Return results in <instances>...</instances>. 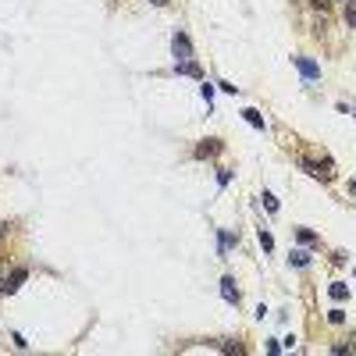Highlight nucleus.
Listing matches in <instances>:
<instances>
[{
	"label": "nucleus",
	"mask_w": 356,
	"mask_h": 356,
	"mask_svg": "<svg viewBox=\"0 0 356 356\" xmlns=\"http://www.w3.org/2000/svg\"><path fill=\"white\" fill-rule=\"evenodd\" d=\"M328 292H331V299H346V296H349V288H346L342 282H335L331 288H328Z\"/></svg>",
	"instance_id": "nucleus-12"
},
{
	"label": "nucleus",
	"mask_w": 356,
	"mask_h": 356,
	"mask_svg": "<svg viewBox=\"0 0 356 356\" xmlns=\"http://www.w3.org/2000/svg\"><path fill=\"white\" fill-rule=\"evenodd\" d=\"M150 4H157V7H164V4H167V0H150Z\"/></svg>",
	"instance_id": "nucleus-20"
},
{
	"label": "nucleus",
	"mask_w": 356,
	"mask_h": 356,
	"mask_svg": "<svg viewBox=\"0 0 356 356\" xmlns=\"http://www.w3.org/2000/svg\"><path fill=\"white\" fill-rule=\"evenodd\" d=\"M221 296H224L228 303H239V288H235V278H224V282H221Z\"/></svg>",
	"instance_id": "nucleus-7"
},
{
	"label": "nucleus",
	"mask_w": 356,
	"mask_h": 356,
	"mask_svg": "<svg viewBox=\"0 0 356 356\" xmlns=\"http://www.w3.org/2000/svg\"><path fill=\"white\" fill-rule=\"evenodd\" d=\"M288 264H292V267H306V264H310V253H306V249H292Z\"/></svg>",
	"instance_id": "nucleus-9"
},
{
	"label": "nucleus",
	"mask_w": 356,
	"mask_h": 356,
	"mask_svg": "<svg viewBox=\"0 0 356 356\" xmlns=\"http://www.w3.org/2000/svg\"><path fill=\"white\" fill-rule=\"evenodd\" d=\"M299 164H303L313 178H321V182H331V178H335V167H331V160H328V157H324V160H310V157H303Z\"/></svg>",
	"instance_id": "nucleus-1"
},
{
	"label": "nucleus",
	"mask_w": 356,
	"mask_h": 356,
	"mask_svg": "<svg viewBox=\"0 0 356 356\" xmlns=\"http://www.w3.org/2000/svg\"><path fill=\"white\" fill-rule=\"evenodd\" d=\"M175 71H178V75H189V78H203V71H200V65H196V61H178V65H175Z\"/></svg>",
	"instance_id": "nucleus-6"
},
{
	"label": "nucleus",
	"mask_w": 356,
	"mask_h": 356,
	"mask_svg": "<svg viewBox=\"0 0 356 356\" xmlns=\"http://www.w3.org/2000/svg\"><path fill=\"white\" fill-rule=\"evenodd\" d=\"M242 118H246V121H249L253 129H264V114H260V111H253V107H246V111H242Z\"/></svg>",
	"instance_id": "nucleus-8"
},
{
	"label": "nucleus",
	"mask_w": 356,
	"mask_h": 356,
	"mask_svg": "<svg viewBox=\"0 0 356 356\" xmlns=\"http://www.w3.org/2000/svg\"><path fill=\"white\" fill-rule=\"evenodd\" d=\"M296 235H299V242H306V246H313V242H317V235H313L310 228H296Z\"/></svg>",
	"instance_id": "nucleus-11"
},
{
	"label": "nucleus",
	"mask_w": 356,
	"mask_h": 356,
	"mask_svg": "<svg viewBox=\"0 0 356 356\" xmlns=\"http://www.w3.org/2000/svg\"><path fill=\"white\" fill-rule=\"evenodd\" d=\"M171 50H175V57H178V61H193V43H189V36H185V32H175Z\"/></svg>",
	"instance_id": "nucleus-2"
},
{
	"label": "nucleus",
	"mask_w": 356,
	"mask_h": 356,
	"mask_svg": "<svg viewBox=\"0 0 356 356\" xmlns=\"http://www.w3.org/2000/svg\"><path fill=\"white\" fill-rule=\"evenodd\" d=\"M260 200H264V207H267V211H271V214L278 211V200H275V196H271V193H264V196H260Z\"/></svg>",
	"instance_id": "nucleus-15"
},
{
	"label": "nucleus",
	"mask_w": 356,
	"mask_h": 356,
	"mask_svg": "<svg viewBox=\"0 0 356 356\" xmlns=\"http://www.w3.org/2000/svg\"><path fill=\"white\" fill-rule=\"evenodd\" d=\"M232 242H235V235H232V232H228V228H221V246H217V253H221V257H224V253H228V246H232Z\"/></svg>",
	"instance_id": "nucleus-10"
},
{
	"label": "nucleus",
	"mask_w": 356,
	"mask_h": 356,
	"mask_svg": "<svg viewBox=\"0 0 356 356\" xmlns=\"http://www.w3.org/2000/svg\"><path fill=\"white\" fill-rule=\"evenodd\" d=\"M224 146H221V139H200V146H196V157H217Z\"/></svg>",
	"instance_id": "nucleus-5"
},
{
	"label": "nucleus",
	"mask_w": 356,
	"mask_h": 356,
	"mask_svg": "<svg viewBox=\"0 0 356 356\" xmlns=\"http://www.w3.org/2000/svg\"><path fill=\"white\" fill-rule=\"evenodd\" d=\"M349 193H353V196H356V178H353V182H349Z\"/></svg>",
	"instance_id": "nucleus-19"
},
{
	"label": "nucleus",
	"mask_w": 356,
	"mask_h": 356,
	"mask_svg": "<svg viewBox=\"0 0 356 356\" xmlns=\"http://www.w3.org/2000/svg\"><path fill=\"white\" fill-rule=\"evenodd\" d=\"M292 65L299 68V75H303V78H321V65H313L310 57H292Z\"/></svg>",
	"instance_id": "nucleus-4"
},
{
	"label": "nucleus",
	"mask_w": 356,
	"mask_h": 356,
	"mask_svg": "<svg viewBox=\"0 0 356 356\" xmlns=\"http://www.w3.org/2000/svg\"><path fill=\"white\" fill-rule=\"evenodd\" d=\"M328 321H331V324H342V321H346V313H342V310H331V313H328Z\"/></svg>",
	"instance_id": "nucleus-17"
},
{
	"label": "nucleus",
	"mask_w": 356,
	"mask_h": 356,
	"mask_svg": "<svg viewBox=\"0 0 356 356\" xmlns=\"http://www.w3.org/2000/svg\"><path fill=\"white\" fill-rule=\"evenodd\" d=\"M0 239H4V221H0Z\"/></svg>",
	"instance_id": "nucleus-21"
},
{
	"label": "nucleus",
	"mask_w": 356,
	"mask_h": 356,
	"mask_svg": "<svg viewBox=\"0 0 356 356\" xmlns=\"http://www.w3.org/2000/svg\"><path fill=\"white\" fill-rule=\"evenodd\" d=\"M217 182H221V185H228V182H232V171H228V167H221V171H217Z\"/></svg>",
	"instance_id": "nucleus-16"
},
{
	"label": "nucleus",
	"mask_w": 356,
	"mask_h": 356,
	"mask_svg": "<svg viewBox=\"0 0 356 356\" xmlns=\"http://www.w3.org/2000/svg\"><path fill=\"white\" fill-rule=\"evenodd\" d=\"M260 246H264V253H271V249H275V239H271L264 228H260Z\"/></svg>",
	"instance_id": "nucleus-13"
},
{
	"label": "nucleus",
	"mask_w": 356,
	"mask_h": 356,
	"mask_svg": "<svg viewBox=\"0 0 356 356\" xmlns=\"http://www.w3.org/2000/svg\"><path fill=\"white\" fill-rule=\"evenodd\" d=\"M313 7H321V11H328V7H331V0H313Z\"/></svg>",
	"instance_id": "nucleus-18"
},
{
	"label": "nucleus",
	"mask_w": 356,
	"mask_h": 356,
	"mask_svg": "<svg viewBox=\"0 0 356 356\" xmlns=\"http://www.w3.org/2000/svg\"><path fill=\"white\" fill-rule=\"evenodd\" d=\"M346 22H349V25H356V0H349V4H346Z\"/></svg>",
	"instance_id": "nucleus-14"
},
{
	"label": "nucleus",
	"mask_w": 356,
	"mask_h": 356,
	"mask_svg": "<svg viewBox=\"0 0 356 356\" xmlns=\"http://www.w3.org/2000/svg\"><path fill=\"white\" fill-rule=\"evenodd\" d=\"M25 278H29V271H25V267H14V271H11V278H4V282H0V292H4V296L18 292V285L25 282Z\"/></svg>",
	"instance_id": "nucleus-3"
}]
</instances>
